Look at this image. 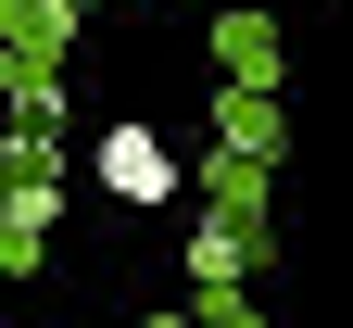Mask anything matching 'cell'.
Instances as JSON below:
<instances>
[{"instance_id": "6da1fadb", "label": "cell", "mask_w": 353, "mask_h": 328, "mask_svg": "<svg viewBox=\"0 0 353 328\" xmlns=\"http://www.w3.org/2000/svg\"><path fill=\"white\" fill-rule=\"evenodd\" d=\"M252 265H265V177L228 164V177H214V202L190 215V291H240Z\"/></svg>"}, {"instance_id": "7a4b0ae2", "label": "cell", "mask_w": 353, "mask_h": 328, "mask_svg": "<svg viewBox=\"0 0 353 328\" xmlns=\"http://www.w3.org/2000/svg\"><path fill=\"white\" fill-rule=\"evenodd\" d=\"M101 190L139 202V215H164V202H190V164H176L152 126H101Z\"/></svg>"}, {"instance_id": "3957f363", "label": "cell", "mask_w": 353, "mask_h": 328, "mask_svg": "<svg viewBox=\"0 0 353 328\" xmlns=\"http://www.w3.org/2000/svg\"><path fill=\"white\" fill-rule=\"evenodd\" d=\"M63 215V152H38V126H13V190H0V253H38V227Z\"/></svg>"}, {"instance_id": "277c9868", "label": "cell", "mask_w": 353, "mask_h": 328, "mask_svg": "<svg viewBox=\"0 0 353 328\" xmlns=\"http://www.w3.org/2000/svg\"><path fill=\"white\" fill-rule=\"evenodd\" d=\"M228 164H278V114H265V102H228Z\"/></svg>"}, {"instance_id": "5b68a950", "label": "cell", "mask_w": 353, "mask_h": 328, "mask_svg": "<svg viewBox=\"0 0 353 328\" xmlns=\"http://www.w3.org/2000/svg\"><path fill=\"white\" fill-rule=\"evenodd\" d=\"M63 13H101V0H63Z\"/></svg>"}]
</instances>
